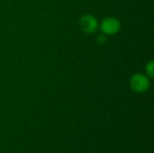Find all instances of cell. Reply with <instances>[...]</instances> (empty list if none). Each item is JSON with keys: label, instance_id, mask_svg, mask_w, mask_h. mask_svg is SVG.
<instances>
[{"label": "cell", "instance_id": "6da1fadb", "mask_svg": "<svg viewBox=\"0 0 154 153\" xmlns=\"http://www.w3.org/2000/svg\"><path fill=\"white\" fill-rule=\"evenodd\" d=\"M131 87L134 91L142 93L150 87V81L147 77L141 74H136L131 78Z\"/></svg>", "mask_w": 154, "mask_h": 153}, {"label": "cell", "instance_id": "7a4b0ae2", "mask_svg": "<svg viewBox=\"0 0 154 153\" xmlns=\"http://www.w3.org/2000/svg\"><path fill=\"white\" fill-rule=\"evenodd\" d=\"M120 27H121L120 22L116 18H114V17L106 18L101 23V29L106 34L116 33L117 32H119Z\"/></svg>", "mask_w": 154, "mask_h": 153}, {"label": "cell", "instance_id": "3957f363", "mask_svg": "<svg viewBox=\"0 0 154 153\" xmlns=\"http://www.w3.org/2000/svg\"><path fill=\"white\" fill-rule=\"evenodd\" d=\"M80 27L85 32L92 33L97 30V21L93 15L86 14L80 19Z\"/></svg>", "mask_w": 154, "mask_h": 153}, {"label": "cell", "instance_id": "277c9868", "mask_svg": "<svg viewBox=\"0 0 154 153\" xmlns=\"http://www.w3.org/2000/svg\"><path fill=\"white\" fill-rule=\"evenodd\" d=\"M146 71L148 72V74H149L151 77L153 76V62H152V61L150 62V63L147 65V67H146Z\"/></svg>", "mask_w": 154, "mask_h": 153}, {"label": "cell", "instance_id": "5b68a950", "mask_svg": "<svg viewBox=\"0 0 154 153\" xmlns=\"http://www.w3.org/2000/svg\"><path fill=\"white\" fill-rule=\"evenodd\" d=\"M98 42L100 43V44H103L105 41H106V38H105V36H103V35H100L99 37H98Z\"/></svg>", "mask_w": 154, "mask_h": 153}]
</instances>
